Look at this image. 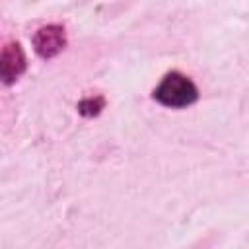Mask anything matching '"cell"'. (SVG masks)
<instances>
[{
	"instance_id": "6da1fadb",
	"label": "cell",
	"mask_w": 249,
	"mask_h": 249,
	"mask_svg": "<svg viewBox=\"0 0 249 249\" xmlns=\"http://www.w3.org/2000/svg\"><path fill=\"white\" fill-rule=\"evenodd\" d=\"M198 97L196 86L179 72H169L154 89V99L165 107H187Z\"/></svg>"
},
{
	"instance_id": "7a4b0ae2",
	"label": "cell",
	"mask_w": 249,
	"mask_h": 249,
	"mask_svg": "<svg viewBox=\"0 0 249 249\" xmlns=\"http://www.w3.org/2000/svg\"><path fill=\"white\" fill-rule=\"evenodd\" d=\"M27 60L19 43L12 41L0 47V82L14 84L25 72Z\"/></svg>"
},
{
	"instance_id": "3957f363",
	"label": "cell",
	"mask_w": 249,
	"mask_h": 249,
	"mask_svg": "<svg viewBox=\"0 0 249 249\" xmlns=\"http://www.w3.org/2000/svg\"><path fill=\"white\" fill-rule=\"evenodd\" d=\"M35 53L43 58L56 56L66 47V35L60 25H45L41 27L33 37Z\"/></svg>"
},
{
	"instance_id": "277c9868",
	"label": "cell",
	"mask_w": 249,
	"mask_h": 249,
	"mask_svg": "<svg viewBox=\"0 0 249 249\" xmlns=\"http://www.w3.org/2000/svg\"><path fill=\"white\" fill-rule=\"evenodd\" d=\"M103 105H105L103 97H89V99H84V101L78 103V111L84 117H93L103 109Z\"/></svg>"
}]
</instances>
